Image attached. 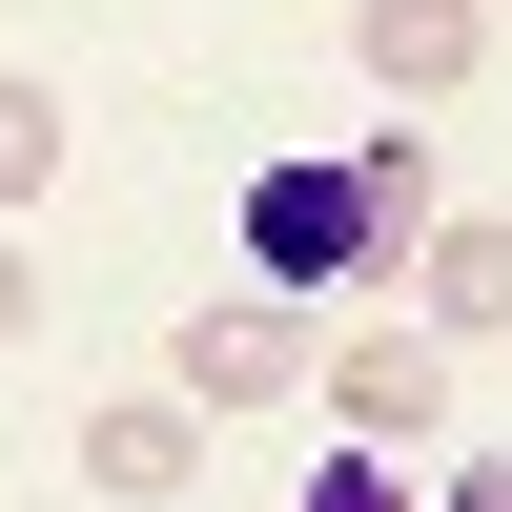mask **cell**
I'll use <instances>...</instances> for the list:
<instances>
[{
	"instance_id": "1",
	"label": "cell",
	"mask_w": 512,
	"mask_h": 512,
	"mask_svg": "<svg viewBox=\"0 0 512 512\" xmlns=\"http://www.w3.org/2000/svg\"><path fill=\"white\" fill-rule=\"evenodd\" d=\"M410 246H431V123L246 164V267L267 287H410Z\"/></svg>"
},
{
	"instance_id": "2",
	"label": "cell",
	"mask_w": 512,
	"mask_h": 512,
	"mask_svg": "<svg viewBox=\"0 0 512 512\" xmlns=\"http://www.w3.org/2000/svg\"><path fill=\"white\" fill-rule=\"evenodd\" d=\"M308 369H328V328H308V287H267V267H246V287H205V308L164 328V390H185V410H226V431H246V410H287Z\"/></svg>"
},
{
	"instance_id": "3",
	"label": "cell",
	"mask_w": 512,
	"mask_h": 512,
	"mask_svg": "<svg viewBox=\"0 0 512 512\" xmlns=\"http://www.w3.org/2000/svg\"><path fill=\"white\" fill-rule=\"evenodd\" d=\"M308 390H328V431L431 451V431H451V328H431V308H369V328H328V369H308Z\"/></svg>"
},
{
	"instance_id": "4",
	"label": "cell",
	"mask_w": 512,
	"mask_h": 512,
	"mask_svg": "<svg viewBox=\"0 0 512 512\" xmlns=\"http://www.w3.org/2000/svg\"><path fill=\"white\" fill-rule=\"evenodd\" d=\"M492 21H512V0H349V62L390 82V103H472Z\"/></svg>"
},
{
	"instance_id": "5",
	"label": "cell",
	"mask_w": 512,
	"mask_h": 512,
	"mask_svg": "<svg viewBox=\"0 0 512 512\" xmlns=\"http://www.w3.org/2000/svg\"><path fill=\"white\" fill-rule=\"evenodd\" d=\"M205 431H226V410H185V390L144 369V390H103V410H82V492H123V512H164V492L205 472Z\"/></svg>"
},
{
	"instance_id": "6",
	"label": "cell",
	"mask_w": 512,
	"mask_h": 512,
	"mask_svg": "<svg viewBox=\"0 0 512 512\" xmlns=\"http://www.w3.org/2000/svg\"><path fill=\"white\" fill-rule=\"evenodd\" d=\"M410 308H431L451 349H512V226H492V205H431V246H410Z\"/></svg>"
},
{
	"instance_id": "7",
	"label": "cell",
	"mask_w": 512,
	"mask_h": 512,
	"mask_svg": "<svg viewBox=\"0 0 512 512\" xmlns=\"http://www.w3.org/2000/svg\"><path fill=\"white\" fill-rule=\"evenodd\" d=\"M41 185H62V82H41V62H0V226H21Z\"/></svg>"
},
{
	"instance_id": "8",
	"label": "cell",
	"mask_w": 512,
	"mask_h": 512,
	"mask_svg": "<svg viewBox=\"0 0 512 512\" xmlns=\"http://www.w3.org/2000/svg\"><path fill=\"white\" fill-rule=\"evenodd\" d=\"M308 512H431V492H410V451H369V431H349V451L308 472Z\"/></svg>"
},
{
	"instance_id": "9",
	"label": "cell",
	"mask_w": 512,
	"mask_h": 512,
	"mask_svg": "<svg viewBox=\"0 0 512 512\" xmlns=\"http://www.w3.org/2000/svg\"><path fill=\"white\" fill-rule=\"evenodd\" d=\"M431 512H512V451H472V472H451V492H431Z\"/></svg>"
},
{
	"instance_id": "10",
	"label": "cell",
	"mask_w": 512,
	"mask_h": 512,
	"mask_svg": "<svg viewBox=\"0 0 512 512\" xmlns=\"http://www.w3.org/2000/svg\"><path fill=\"white\" fill-rule=\"evenodd\" d=\"M21 328H41V267H21V246H0V349H21Z\"/></svg>"
}]
</instances>
